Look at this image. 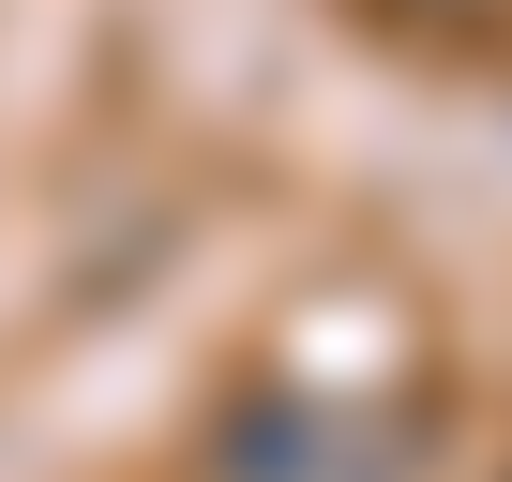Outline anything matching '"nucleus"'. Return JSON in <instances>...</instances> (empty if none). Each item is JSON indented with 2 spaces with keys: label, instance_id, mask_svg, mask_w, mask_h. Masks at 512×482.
<instances>
[{
  "label": "nucleus",
  "instance_id": "obj_1",
  "mask_svg": "<svg viewBox=\"0 0 512 482\" xmlns=\"http://www.w3.org/2000/svg\"><path fill=\"white\" fill-rule=\"evenodd\" d=\"M452 16H482V0H452Z\"/></svg>",
  "mask_w": 512,
  "mask_h": 482
}]
</instances>
